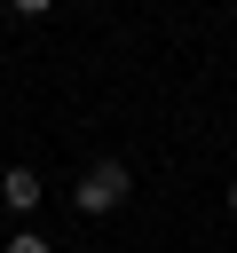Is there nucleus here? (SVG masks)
<instances>
[{"label":"nucleus","mask_w":237,"mask_h":253,"mask_svg":"<svg viewBox=\"0 0 237 253\" xmlns=\"http://www.w3.org/2000/svg\"><path fill=\"white\" fill-rule=\"evenodd\" d=\"M8 8H16V16H47L55 0H8Z\"/></svg>","instance_id":"4"},{"label":"nucleus","mask_w":237,"mask_h":253,"mask_svg":"<svg viewBox=\"0 0 237 253\" xmlns=\"http://www.w3.org/2000/svg\"><path fill=\"white\" fill-rule=\"evenodd\" d=\"M8 253H47V237H40V229H16V237H8Z\"/></svg>","instance_id":"3"},{"label":"nucleus","mask_w":237,"mask_h":253,"mask_svg":"<svg viewBox=\"0 0 237 253\" xmlns=\"http://www.w3.org/2000/svg\"><path fill=\"white\" fill-rule=\"evenodd\" d=\"M126 190H134V174H126L118 158H95V166L79 174L71 206H79V213H118V206H126Z\"/></svg>","instance_id":"1"},{"label":"nucleus","mask_w":237,"mask_h":253,"mask_svg":"<svg viewBox=\"0 0 237 253\" xmlns=\"http://www.w3.org/2000/svg\"><path fill=\"white\" fill-rule=\"evenodd\" d=\"M40 198H47V190H40L32 166H8V174H0V206H8V213H40Z\"/></svg>","instance_id":"2"},{"label":"nucleus","mask_w":237,"mask_h":253,"mask_svg":"<svg viewBox=\"0 0 237 253\" xmlns=\"http://www.w3.org/2000/svg\"><path fill=\"white\" fill-rule=\"evenodd\" d=\"M229 213H237V182H229Z\"/></svg>","instance_id":"5"}]
</instances>
